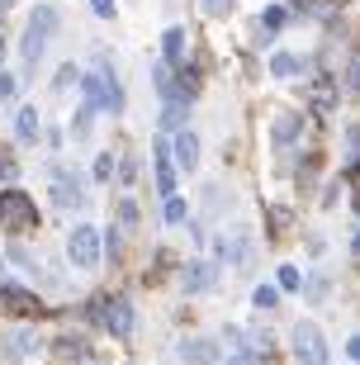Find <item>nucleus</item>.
Here are the masks:
<instances>
[{"label": "nucleus", "instance_id": "obj_1", "mask_svg": "<svg viewBox=\"0 0 360 365\" xmlns=\"http://www.w3.org/2000/svg\"><path fill=\"white\" fill-rule=\"evenodd\" d=\"M57 29V10L53 5H38V10L29 14V29H24V43H19V53H24L29 67H38L43 53H48V38H53Z\"/></svg>", "mask_w": 360, "mask_h": 365}, {"label": "nucleus", "instance_id": "obj_2", "mask_svg": "<svg viewBox=\"0 0 360 365\" xmlns=\"http://www.w3.org/2000/svg\"><path fill=\"white\" fill-rule=\"evenodd\" d=\"M38 223V204L29 200L24 190H0V228H10V232H24Z\"/></svg>", "mask_w": 360, "mask_h": 365}, {"label": "nucleus", "instance_id": "obj_3", "mask_svg": "<svg viewBox=\"0 0 360 365\" xmlns=\"http://www.w3.org/2000/svg\"><path fill=\"white\" fill-rule=\"evenodd\" d=\"M91 318H95V323H105L114 337H128V332H133V304H128V299H119V294L91 299Z\"/></svg>", "mask_w": 360, "mask_h": 365}, {"label": "nucleus", "instance_id": "obj_4", "mask_svg": "<svg viewBox=\"0 0 360 365\" xmlns=\"http://www.w3.org/2000/svg\"><path fill=\"white\" fill-rule=\"evenodd\" d=\"M67 257L81 271H95V266H100V232H95L91 223H76V232L67 237Z\"/></svg>", "mask_w": 360, "mask_h": 365}, {"label": "nucleus", "instance_id": "obj_5", "mask_svg": "<svg viewBox=\"0 0 360 365\" xmlns=\"http://www.w3.org/2000/svg\"><path fill=\"white\" fill-rule=\"evenodd\" d=\"M294 356H299V365H327V337L318 323L294 327Z\"/></svg>", "mask_w": 360, "mask_h": 365}, {"label": "nucleus", "instance_id": "obj_6", "mask_svg": "<svg viewBox=\"0 0 360 365\" xmlns=\"http://www.w3.org/2000/svg\"><path fill=\"white\" fill-rule=\"evenodd\" d=\"M0 309L29 318V313H43V304H38V294H29V289H19V284H0Z\"/></svg>", "mask_w": 360, "mask_h": 365}, {"label": "nucleus", "instance_id": "obj_7", "mask_svg": "<svg viewBox=\"0 0 360 365\" xmlns=\"http://www.w3.org/2000/svg\"><path fill=\"white\" fill-rule=\"evenodd\" d=\"M152 162H157V185H161V195H175V166H171V143H166V138H157V143H152Z\"/></svg>", "mask_w": 360, "mask_h": 365}, {"label": "nucleus", "instance_id": "obj_8", "mask_svg": "<svg viewBox=\"0 0 360 365\" xmlns=\"http://www.w3.org/2000/svg\"><path fill=\"white\" fill-rule=\"evenodd\" d=\"M180 361H185V365H214L218 346L209 337H185V341H180Z\"/></svg>", "mask_w": 360, "mask_h": 365}, {"label": "nucleus", "instance_id": "obj_9", "mask_svg": "<svg viewBox=\"0 0 360 365\" xmlns=\"http://www.w3.org/2000/svg\"><path fill=\"white\" fill-rule=\"evenodd\" d=\"M53 180H57V185H53V200L62 204V209H76V204H86V200H81V180L71 176V171H62V166H57Z\"/></svg>", "mask_w": 360, "mask_h": 365}, {"label": "nucleus", "instance_id": "obj_10", "mask_svg": "<svg viewBox=\"0 0 360 365\" xmlns=\"http://www.w3.org/2000/svg\"><path fill=\"white\" fill-rule=\"evenodd\" d=\"M0 346H5L14 361H24V356L38 351V332H29V327H14V332H5V337H0Z\"/></svg>", "mask_w": 360, "mask_h": 365}, {"label": "nucleus", "instance_id": "obj_11", "mask_svg": "<svg viewBox=\"0 0 360 365\" xmlns=\"http://www.w3.org/2000/svg\"><path fill=\"white\" fill-rule=\"evenodd\" d=\"M171 152H175V166H195L200 162V138L190 133V128H180V133H175V143H171Z\"/></svg>", "mask_w": 360, "mask_h": 365}, {"label": "nucleus", "instance_id": "obj_12", "mask_svg": "<svg viewBox=\"0 0 360 365\" xmlns=\"http://www.w3.org/2000/svg\"><path fill=\"white\" fill-rule=\"evenodd\" d=\"M214 280H218L214 266H209V261H195V266L185 271V280H180V284H185V294H204V289H214Z\"/></svg>", "mask_w": 360, "mask_h": 365}, {"label": "nucleus", "instance_id": "obj_13", "mask_svg": "<svg viewBox=\"0 0 360 365\" xmlns=\"http://www.w3.org/2000/svg\"><path fill=\"white\" fill-rule=\"evenodd\" d=\"M38 133H43L38 109L24 105V109H19V119H14V138H19V143H38Z\"/></svg>", "mask_w": 360, "mask_h": 365}, {"label": "nucleus", "instance_id": "obj_14", "mask_svg": "<svg viewBox=\"0 0 360 365\" xmlns=\"http://www.w3.org/2000/svg\"><path fill=\"white\" fill-rule=\"evenodd\" d=\"M185 119H190V105H185V100H171V105L161 109V138H166V133H180V128H185Z\"/></svg>", "mask_w": 360, "mask_h": 365}, {"label": "nucleus", "instance_id": "obj_15", "mask_svg": "<svg viewBox=\"0 0 360 365\" xmlns=\"http://www.w3.org/2000/svg\"><path fill=\"white\" fill-rule=\"evenodd\" d=\"M185 57V29H166L161 34V62H180Z\"/></svg>", "mask_w": 360, "mask_h": 365}, {"label": "nucleus", "instance_id": "obj_16", "mask_svg": "<svg viewBox=\"0 0 360 365\" xmlns=\"http://www.w3.org/2000/svg\"><path fill=\"white\" fill-rule=\"evenodd\" d=\"M299 133H304L299 114H280V119H275V143H280V148H289V143H294Z\"/></svg>", "mask_w": 360, "mask_h": 365}, {"label": "nucleus", "instance_id": "obj_17", "mask_svg": "<svg viewBox=\"0 0 360 365\" xmlns=\"http://www.w3.org/2000/svg\"><path fill=\"white\" fill-rule=\"evenodd\" d=\"M218 257H223V261H242V257H247V237H242V232H237V237H227V232H223V237H218Z\"/></svg>", "mask_w": 360, "mask_h": 365}, {"label": "nucleus", "instance_id": "obj_18", "mask_svg": "<svg viewBox=\"0 0 360 365\" xmlns=\"http://www.w3.org/2000/svg\"><path fill=\"white\" fill-rule=\"evenodd\" d=\"M91 351L86 337H57V356H67V361H81V356Z\"/></svg>", "mask_w": 360, "mask_h": 365}, {"label": "nucleus", "instance_id": "obj_19", "mask_svg": "<svg viewBox=\"0 0 360 365\" xmlns=\"http://www.w3.org/2000/svg\"><path fill=\"white\" fill-rule=\"evenodd\" d=\"M299 67H304V62H299L294 53H275V57H270V71H275V76H294Z\"/></svg>", "mask_w": 360, "mask_h": 365}, {"label": "nucleus", "instance_id": "obj_20", "mask_svg": "<svg viewBox=\"0 0 360 365\" xmlns=\"http://www.w3.org/2000/svg\"><path fill=\"white\" fill-rule=\"evenodd\" d=\"M252 304H256V309H275V304H280V289H275V284H256Z\"/></svg>", "mask_w": 360, "mask_h": 365}, {"label": "nucleus", "instance_id": "obj_21", "mask_svg": "<svg viewBox=\"0 0 360 365\" xmlns=\"http://www.w3.org/2000/svg\"><path fill=\"white\" fill-rule=\"evenodd\" d=\"M161 218H166V223H185V200H180V195H166V209H161Z\"/></svg>", "mask_w": 360, "mask_h": 365}, {"label": "nucleus", "instance_id": "obj_22", "mask_svg": "<svg viewBox=\"0 0 360 365\" xmlns=\"http://www.w3.org/2000/svg\"><path fill=\"white\" fill-rule=\"evenodd\" d=\"M91 119H95V109H91V105H81V109H76V119H71V133H76V143L91 133Z\"/></svg>", "mask_w": 360, "mask_h": 365}, {"label": "nucleus", "instance_id": "obj_23", "mask_svg": "<svg viewBox=\"0 0 360 365\" xmlns=\"http://www.w3.org/2000/svg\"><path fill=\"white\" fill-rule=\"evenodd\" d=\"M313 105H318V109H332V81H327V76H318V81H313Z\"/></svg>", "mask_w": 360, "mask_h": 365}, {"label": "nucleus", "instance_id": "obj_24", "mask_svg": "<svg viewBox=\"0 0 360 365\" xmlns=\"http://www.w3.org/2000/svg\"><path fill=\"white\" fill-rule=\"evenodd\" d=\"M280 24H284V5H266V14H261V29H266V34H275Z\"/></svg>", "mask_w": 360, "mask_h": 365}, {"label": "nucleus", "instance_id": "obj_25", "mask_svg": "<svg viewBox=\"0 0 360 365\" xmlns=\"http://www.w3.org/2000/svg\"><path fill=\"white\" fill-rule=\"evenodd\" d=\"M280 289H299V280H304V275H299V266H280Z\"/></svg>", "mask_w": 360, "mask_h": 365}, {"label": "nucleus", "instance_id": "obj_26", "mask_svg": "<svg viewBox=\"0 0 360 365\" xmlns=\"http://www.w3.org/2000/svg\"><path fill=\"white\" fill-rule=\"evenodd\" d=\"M109 176H114V152L95 157V180H109Z\"/></svg>", "mask_w": 360, "mask_h": 365}, {"label": "nucleus", "instance_id": "obj_27", "mask_svg": "<svg viewBox=\"0 0 360 365\" xmlns=\"http://www.w3.org/2000/svg\"><path fill=\"white\" fill-rule=\"evenodd\" d=\"M100 237H105V247H109V252H119V247H123V228H119V223H114L109 232H100Z\"/></svg>", "mask_w": 360, "mask_h": 365}, {"label": "nucleus", "instance_id": "obj_28", "mask_svg": "<svg viewBox=\"0 0 360 365\" xmlns=\"http://www.w3.org/2000/svg\"><path fill=\"white\" fill-rule=\"evenodd\" d=\"M346 86H351V91H360V53L351 57V67H346Z\"/></svg>", "mask_w": 360, "mask_h": 365}, {"label": "nucleus", "instance_id": "obj_29", "mask_svg": "<svg viewBox=\"0 0 360 365\" xmlns=\"http://www.w3.org/2000/svg\"><path fill=\"white\" fill-rule=\"evenodd\" d=\"M91 10L100 14V19H114V0H91Z\"/></svg>", "mask_w": 360, "mask_h": 365}, {"label": "nucleus", "instance_id": "obj_30", "mask_svg": "<svg viewBox=\"0 0 360 365\" xmlns=\"http://www.w3.org/2000/svg\"><path fill=\"white\" fill-rule=\"evenodd\" d=\"M19 176V162H10V157H0V180H14Z\"/></svg>", "mask_w": 360, "mask_h": 365}, {"label": "nucleus", "instance_id": "obj_31", "mask_svg": "<svg viewBox=\"0 0 360 365\" xmlns=\"http://www.w3.org/2000/svg\"><path fill=\"white\" fill-rule=\"evenodd\" d=\"M200 5H204L209 14H227V10H232V0H200Z\"/></svg>", "mask_w": 360, "mask_h": 365}, {"label": "nucleus", "instance_id": "obj_32", "mask_svg": "<svg viewBox=\"0 0 360 365\" xmlns=\"http://www.w3.org/2000/svg\"><path fill=\"white\" fill-rule=\"evenodd\" d=\"M14 91H19V86H14V76H5V71H0V100H10Z\"/></svg>", "mask_w": 360, "mask_h": 365}, {"label": "nucleus", "instance_id": "obj_33", "mask_svg": "<svg viewBox=\"0 0 360 365\" xmlns=\"http://www.w3.org/2000/svg\"><path fill=\"white\" fill-rule=\"evenodd\" d=\"M71 76H76V67H62V71H57V91H67Z\"/></svg>", "mask_w": 360, "mask_h": 365}, {"label": "nucleus", "instance_id": "obj_34", "mask_svg": "<svg viewBox=\"0 0 360 365\" xmlns=\"http://www.w3.org/2000/svg\"><path fill=\"white\" fill-rule=\"evenodd\" d=\"M346 180H351V185H356V190H360V157H356V162H351V166H346Z\"/></svg>", "mask_w": 360, "mask_h": 365}, {"label": "nucleus", "instance_id": "obj_35", "mask_svg": "<svg viewBox=\"0 0 360 365\" xmlns=\"http://www.w3.org/2000/svg\"><path fill=\"white\" fill-rule=\"evenodd\" d=\"M346 356H351V361H360V332H356V337H351V346H346Z\"/></svg>", "mask_w": 360, "mask_h": 365}, {"label": "nucleus", "instance_id": "obj_36", "mask_svg": "<svg viewBox=\"0 0 360 365\" xmlns=\"http://www.w3.org/2000/svg\"><path fill=\"white\" fill-rule=\"evenodd\" d=\"M227 365H256V361H252V356H232Z\"/></svg>", "mask_w": 360, "mask_h": 365}, {"label": "nucleus", "instance_id": "obj_37", "mask_svg": "<svg viewBox=\"0 0 360 365\" xmlns=\"http://www.w3.org/2000/svg\"><path fill=\"white\" fill-rule=\"evenodd\" d=\"M0 62H5V29H0Z\"/></svg>", "mask_w": 360, "mask_h": 365}, {"label": "nucleus", "instance_id": "obj_38", "mask_svg": "<svg viewBox=\"0 0 360 365\" xmlns=\"http://www.w3.org/2000/svg\"><path fill=\"white\" fill-rule=\"evenodd\" d=\"M10 5H14V0H0V14H5V10H10Z\"/></svg>", "mask_w": 360, "mask_h": 365}]
</instances>
